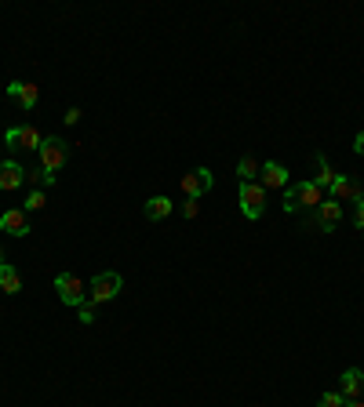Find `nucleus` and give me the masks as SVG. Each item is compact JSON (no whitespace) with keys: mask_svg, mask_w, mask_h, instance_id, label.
I'll return each instance as SVG.
<instances>
[{"mask_svg":"<svg viewBox=\"0 0 364 407\" xmlns=\"http://www.w3.org/2000/svg\"><path fill=\"white\" fill-rule=\"evenodd\" d=\"M321 204H324V189L313 186V178L292 182L284 189V211H288V215H295V211H317Z\"/></svg>","mask_w":364,"mask_h":407,"instance_id":"f257e3e1","label":"nucleus"},{"mask_svg":"<svg viewBox=\"0 0 364 407\" xmlns=\"http://www.w3.org/2000/svg\"><path fill=\"white\" fill-rule=\"evenodd\" d=\"M120 287H124V276L120 273H99L91 280V287H88V302H95V305H102V302H113L117 295H120Z\"/></svg>","mask_w":364,"mask_h":407,"instance_id":"f03ea898","label":"nucleus"},{"mask_svg":"<svg viewBox=\"0 0 364 407\" xmlns=\"http://www.w3.org/2000/svg\"><path fill=\"white\" fill-rule=\"evenodd\" d=\"M37 160H40V168H44V171H52V175H55V171L70 160V145L62 142L58 135H47V138H44V145L37 150Z\"/></svg>","mask_w":364,"mask_h":407,"instance_id":"7ed1b4c3","label":"nucleus"},{"mask_svg":"<svg viewBox=\"0 0 364 407\" xmlns=\"http://www.w3.org/2000/svg\"><path fill=\"white\" fill-rule=\"evenodd\" d=\"M55 291H58V298L66 302V305H81V302H88V287H84V280L77 273H58L55 276Z\"/></svg>","mask_w":364,"mask_h":407,"instance_id":"20e7f679","label":"nucleus"},{"mask_svg":"<svg viewBox=\"0 0 364 407\" xmlns=\"http://www.w3.org/2000/svg\"><path fill=\"white\" fill-rule=\"evenodd\" d=\"M262 211H266V189L262 182H241V215L244 218H262Z\"/></svg>","mask_w":364,"mask_h":407,"instance_id":"39448f33","label":"nucleus"},{"mask_svg":"<svg viewBox=\"0 0 364 407\" xmlns=\"http://www.w3.org/2000/svg\"><path fill=\"white\" fill-rule=\"evenodd\" d=\"M212 186H215V175L208 168H193L189 175H182V193L186 197H193V200H200Z\"/></svg>","mask_w":364,"mask_h":407,"instance_id":"423d86ee","label":"nucleus"},{"mask_svg":"<svg viewBox=\"0 0 364 407\" xmlns=\"http://www.w3.org/2000/svg\"><path fill=\"white\" fill-rule=\"evenodd\" d=\"M259 178H262V189H288L292 186L288 168L277 164V160H266V164L259 168Z\"/></svg>","mask_w":364,"mask_h":407,"instance_id":"0eeeda50","label":"nucleus"},{"mask_svg":"<svg viewBox=\"0 0 364 407\" xmlns=\"http://www.w3.org/2000/svg\"><path fill=\"white\" fill-rule=\"evenodd\" d=\"M331 200H339V204H357V200H364V193H361V186L354 182V178H346V175H335V182H331Z\"/></svg>","mask_w":364,"mask_h":407,"instance_id":"6e6552de","label":"nucleus"},{"mask_svg":"<svg viewBox=\"0 0 364 407\" xmlns=\"http://www.w3.org/2000/svg\"><path fill=\"white\" fill-rule=\"evenodd\" d=\"M0 230L8 237H26L29 233V218H26V207H8L0 215Z\"/></svg>","mask_w":364,"mask_h":407,"instance_id":"1a4fd4ad","label":"nucleus"},{"mask_svg":"<svg viewBox=\"0 0 364 407\" xmlns=\"http://www.w3.org/2000/svg\"><path fill=\"white\" fill-rule=\"evenodd\" d=\"M26 182V168L19 164V160H0V189L4 193H11V189H19Z\"/></svg>","mask_w":364,"mask_h":407,"instance_id":"9d476101","label":"nucleus"},{"mask_svg":"<svg viewBox=\"0 0 364 407\" xmlns=\"http://www.w3.org/2000/svg\"><path fill=\"white\" fill-rule=\"evenodd\" d=\"M339 393H342L346 400H357V397L364 393V371H361V367H346V371H342Z\"/></svg>","mask_w":364,"mask_h":407,"instance_id":"9b49d317","label":"nucleus"},{"mask_svg":"<svg viewBox=\"0 0 364 407\" xmlns=\"http://www.w3.org/2000/svg\"><path fill=\"white\" fill-rule=\"evenodd\" d=\"M339 218H342V204L331 200V197H324V204L317 207V218H313V222H317L324 233H331V230L339 225Z\"/></svg>","mask_w":364,"mask_h":407,"instance_id":"f8f14e48","label":"nucleus"},{"mask_svg":"<svg viewBox=\"0 0 364 407\" xmlns=\"http://www.w3.org/2000/svg\"><path fill=\"white\" fill-rule=\"evenodd\" d=\"M0 291H8V295H19L22 291V276H19V269H15L11 262L0 266Z\"/></svg>","mask_w":364,"mask_h":407,"instance_id":"ddd939ff","label":"nucleus"},{"mask_svg":"<svg viewBox=\"0 0 364 407\" xmlns=\"http://www.w3.org/2000/svg\"><path fill=\"white\" fill-rule=\"evenodd\" d=\"M171 207H175V204H171L168 197H150L142 211H146V218H150V222H161V218H168V215H171Z\"/></svg>","mask_w":364,"mask_h":407,"instance_id":"4468645a","label":"nucleus"},{"mask_svg":"<svg viewBox=\"0 0 364 407\" xmlns=\"http://www.w3.org/2000/svg\"><path fill=\"white\" fill-rule=\"evenodd\" d=\"M40 145H44V135L37 131V127L33 124H19V150H40Z\"/></svg>","mask_w":364,"mask_h":407,"instance_id":"2eb2a0df","label":"nucleus"},{"mask_svg":"<svg viewBox=\"0 0 364 407\" xmlns=\"http://www.w3.org/2000/svg\"><path fill=\"white\" fill-rule=\"evenodd\" d=\"M259 160L255 157H241L237 160V178H241V182H255V175H259Z\"/></svg>","mask_w":364,"mask_h":407,"instance_id":"dca6fc26","label":"nucleus"},{"mask_svg":"<svg viewBox=\"0 0 364 407\" xmlns=\"http://www.w3.org/2000/svg\"><path fill=\"white\" fill-rule=\"evenodd\" d=\"M317 164H321V175L313 178V186H321V189H331V182H335V171L328 168V157H324V153H317Z\"/></svg>","mask_w":364,"mask_h":407,"instance_id":"f3484780","label":"nucleus"},{"mask_svg":"<svg viewBox=\"0 0 364 407\" xmlns=\"http://www.w3.org/2000/svg\"><path fill=\"white\" fill-rule=\"evenodd\" d=\"M37 99H40V88H37V84H22V91H19L22 109H33V106H37Z\"/></svg>","mask_w":364,"mask_h":407,"instance_id":"a211bd4d","label":"nucleus"},{"mask_svg":"<svg viewBox=\"0 0 364 407\" xmlns=\"http://www.w3.org/2000/svg\"><path fill=\"white\" fill-rule=\"evenodd\" d=\"M26 182H40V186H55V175L52 171H44L40 164L33 171H26Z\"/></svg>","mask_w":364,"mask_h":407,"instance_id":"6ab92c4d","label":"nucleus"},{"mask_svg":"<svg viewBox=\"0 0 364 407\" xmlns=\"http://www.w3.org/2000/svg\"><path fill=\"white\" fill-rule=\"evenodd\" d=\"M47 200H44V189H33V193H29V197H26V211H40Z\"/></svg>","mask_w":364,"mask_h":407,"instance_id":"aec40b11","label":"nucleus"},{"mask_svg":"<svg viewBox=\"0 0 364 407\" xmlns=\"http://www.w3.org/2000/svg\"><path fill=\"white\" fill-rule=\"evenodd\" d=\"M77 317H81V324H95V302H81L77 305Z\"/></svg>","mask_w":364,"mask_h":407,"instance_id":"412c9836","label":"nucleus"},{"mask_svg":"<svg viewBox=\"0 0 364 407\" xmlns=\"http://www.w3.org/2000/svg\"><path fill=\"white\" fill-rule=\"evenodd\" d=\"M342 404H346L342 393H324V397L317 400V407H342Z\"/></svg>","mask_w":364,"mask_h":407,"instance_id":"4be33fe9","label":"nucleus"},{"mask_svg":"<svg viewBox=\"0 0 364 407\" xmlns=\"http://www.w3.org/2000/svg\"><path fill=\"white\" fill-rule=\"evenodd\" d=\"M197 211H200V200L186 197V204H182V215H186V218H197Z\"/></svg>","mask_w":364,"mask_h":407,"instance_id":"5701e85b","label":"nucleus"},{"mask_svg":"<svg viewBox=\"0 0 364 407\" xmlns=\"http://www.w3.org/2000/svg\"><path fill=\"white\" fill-rule=\"evenodd\" d=\"M4 142H8V150H19V124L4 131Z\"/></svg>","mask_w":364,"mask_h":407,"instance_id":"b1692460","label":"nucleus"},{"mask_svg":"<svg viewBox=\"0 0 364 407\" xmlns=\"http://www.w3.org/2000/svg\"><path fill=\"white\" fill-rule=\"evenodd\" d=\"M354 225L364 233V200H357V211H354Z\"/></svg>","mask_w":364,"mask_h":407,"instance_id":"393cba45","label":"nucleus"},{"mask_svg":"<svg viewBox=\"0 0 364 407\" xmlns=\"http://www.w3.org/2000/svg\"><path fill=\"white\" fill-rule=\"evenodd\" d=\"M19 91H22V80H11V84H8V95H11V99H19Z\"/></svg>","mask_w":364,"mask_h":407,"instance_id":"a878e982","label":"nucleus"},{"mask_svg":"<svg viewBox=\"0 0 364 407\" xmlns=\"http://www.w3.org/2000/svg\"><path fill=\"white\" fill-rule=\"evenodd\" d=\"M77 120H81V109H77V106L66 109V124H77Z\"/></svg>","mask_w":364,"mask_h":407,"instance_id":"bb28decb","label":"nucleus"},{"mask_svg":"<svg viewBox=\"0 0 364 407\" xmlns=\"http://www.w3.org/2000/svg\"><path fill=\"white\" fill-rule=\"evenodd\" d=\"M354 150H357V157H364V131L354 138Z\"/></svg>","mask_w":364,"mask_h":407,"instance_id":"cd10ccee","label":"nucleus"},{"mask_svg":"<svg viewBox=\"0 0 364 407\" xmlns=\"http://www.w3.org/2000/svg\"><path fill=\"white\" fill-rule=\"evenodd\" d=\"M342 407H364V404H361V400H346Z\"/></svg>","mask_w":364,"mask_h":407,"instance_id":"c85d7f7f","label":"nucleus"}]
</instances>
